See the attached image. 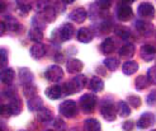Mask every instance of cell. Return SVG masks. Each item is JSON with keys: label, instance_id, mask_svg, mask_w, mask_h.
I'll return each instance as SVG.
<instances>
[{"label": "cell", "instance_id": "obj_1", "mask_svg": "<svg viewBox=\"0 0 156 131\" xmlns=\"http://www.w3.org/2000/svg\"><path fill=\"white\" fill-rule=\"evenodd\" d=\"M79 103H80L81 110H83L85 113H91L93 111L95 110V107H97V104H98V98H97L95 94L88 93V94L81 96Z\"/></svg>", "mask_w": 156, "mask_h": 131}, {"label": "cell", "instance_id": "obj_2", "mask_svg": "<svg viewBox=\"0 0 156 131\" xmlns=\"http://www.w3.org/2000/svg\"><path fill=\"white\" fill-rule=\"evenodd\" d=\"M133 2H121L117 8V17L122 22H127L132 18V8L131 4Z\"/></svg>", "mask_w": 156, "mask_h": 131}, {"label": "cell", "instance_id": "obj_3", "mask_svg": "<svg viewBox=\"0 0 156 131\" xmlns=\"http://www.w3.org/2000/svg\"><path fill=\"white\" fill-rule=\"evenodd\" d=\"M76 112H77V104L75 101L67 99V101H64L60 104V113L62 116L71 118L76 115Z\"/></svg>", "mask_w": 156, "mask_h": 131}, {"label": "cell", "instance_id": "obj_4", "mask_svg": "<svg viewBox=\"0 0 156 131\" xmlns=\"http://www.w3.org/2000/svg\"><path fill=\"white\" fill-rule=\"evenodd\" d=\"M100 113H102L103 118L107 121H114L117 118V111H115L112 102L104 101L100 104Z\"/></svg>", "mask_w": 156, "mask_h": 131}, {"label": "cell", "instance_id": "obj_5", "mask_svg": "<svg viewBox=\"0 0 156 131\" xmlns=\"http://www.w3.org/2000/svg\"><path fill=\"white\" fill-rule=\"evenodd\" d=\"M46 79L52 82V83H58L62 76H64V70L61 69V66L58 65H52L50 66L47 70H46Z\"/></svg>", "mask_w": 156, "mask_h": 131}, {"label": "cell", "instance_id": "obj_6", "mask_svg": "<svg viewBox=\"0 0 156 131\" xmlns=\"http://www.w3.org/2000/svg\"><path fill=\"white\" fill-rule=\"evenodd\" d=\"M155 122H156L155 115L151 113V112H145V113H142V116L138 118V121H137V127L145 130V129H149L150 126L155 125Z\"/></svg>", "mask_w": 156, "mask_h": 131}, {"label": "cell", "instance_id": "obj_7", "mask_svg": "<svg viewBox=\"0 0 156 131\" xmlns=\"http://www.w3.org/2000/svg\"><path fill=\"white\" fill-rule=\"evenodd\" d=\"M74 32H75V29H74V26L71 23H64L58 31V35H60V38L62 41H69L70 38L74 36Z\"/></svg>", "mask_w": 156, "mask_h": 131}, {"label": "cell", "instance_id": "obj_8", "mask_svg": "<svg viewBox=\"0 0 156 131\" xmlns=\"http://www.w3.org/2000/svg\"><path fill=\"white\" fill-rule=\"evenodd\" d=\"M138 14L142 18H152L155 15V8L150 3H142L138 6Z\"/></svg>", "mask_w": 156, "mask_h": 131}, {"label": "cell", "instance_id": "obj_9", "mask_svg": "<svg viewBox=\"0 0 156 131\" xmlns=\"http://www.w3.org/2000/svg\"><path fill=\"white\" fill-rule=\"evenodd\" d=\"M140 55L145 61H151L155 59L156 56V49L151 45H145L141 47V51H140Z\"/></svg>", "mask_w": 156, "mask_h": 131}, {"label": "cell", "instance_id": "obj_10", "mask_svg": "<svg viewBox=\"0 0 156 131\" xmlns=\"http://www.w3.org/2000/svg\"><path fill=\"white\" fill-rule=\"evenodd\" d=\"M83 67H84V64L81 63L80 60H77V59H70L67 61V64H66V69H67V71L70 74L80 73L83 70Z\"/></svg>", "mask_w": 156, "mask_h": 131}, {"label": "cell", "instance_id": "obj_11", "mask_svg": "<svg viewBox=\"0 0 156 131\" xmlns=\"http://www.w3.org/2000/svg\"><path fill=\"white\" fill-rule=\"evenodd\" d=\"M87 84H88V79H87V76H85L84 74L76 75L75 78L71 80V86L74 87L75 93H76V92H80L81 89H84Z\"/></svg>", "mask_w": 156, "mask_h": 131}, {"label": "cell", "instance_id": "obj_12", "mask_svg": "<svg viewBox=\"0 0 156 131\" xmlns=\"http://www.w3.org/2000/svg\"><path fill=\"white\" fill-rule=\"evenodd\" d=\"M29 53L34 60H40L46 55V47L42 43H34L29 50Z\"/></svg>", "mask_w": 156, "mask_h": 131}, {"label": "cell", "instance_id": "obj_13", "mask_svg": "<svg viewBox=\"0 0 156 131\" xmlns=\"http://www.w3.org/2000/svg\"><path fill=\"white\" fill-rule=\"evenodd\" d=\"M88 17V13L84 8H76L71 13H70V19L76 22V23H83Z\"/></svg>", "mask_w": 156, "mask_h": 131}, {"label": "cell", "instance_id": "obj_14", "mask_svg": "<svg viewBox=\"0 0 156 131\" xmlns=\"http://www.w3.org/2000/svg\"><path fill=\"white\" fill-rule=\"evenodd\" d=\"M14 78H15L14 70H13V69H10V67H5V69H3V70L0 71V82L6 84V86L12 84Z\"/></svg>", "mask_w": 156, "mask_h": 131}, {"label": "cell", "instance_id": "obj_15", "mask_svg": "<svg viewBox=\"0 0 156 131\" xmlns=\"http://www.w3.org/2000/svg\"><path fill=\"white\" fill-rule=\"evenodd\" d=\"M41 17L43 18V20L44 22H53L55 19H56V17H57V12H56V9H55L53 6H51V5H46V8L41 12Z\"/></svg>", "mask_w": 156, "mask_h": 131}, {"label": "cell", "instance_id": "obj_16", "mask_svg": "<svg viewBox=\"0 0 156 131\" xmlns=\"http://www.w3.org/2000/svg\"><path fill=\"white\" fill-rule=\"evenodd\" d=\"M18 75H19V80H20V83L23 84V86H27V84H30L33 82V74L27 67L19 69V74Z\"/></svg>", "mask_w": 156, "mask_h": 131}, {"label": "cell", "instance_id": "obj_17", "mask_svg": "<svg viewBox=\"0 0 156 131\" xmlns=\"http://www.w3.org/2000/svg\"><path fill=\"white\" fill-rule=\"evenodd\" d=\"M77 40L81 43H88L93 40V32L89 28H80L77 31Z\"/></svg>", "mask_w": 156, "mask_h": 131}, {"label": "cell", "instance_id": "obj_18", "mask_svg": "<svg viewBox=\"0 0 156 131\" xmlns=\"http://www.w3.org/2000/svg\"><path fill=\"white\" fill-rule=\"evenodd\" d=\"M135 26H136V29L140 33H142V35H150L152 32V24H150L149 22H145V20H136L135 23Z\"/></svg>", "mask_w": 156, "mask_h": 131}, {"label": "cell", "instance_id": "obj_19", "mask_svg": "<svg viewBox=\"0 0 156 131\" xmlns=\"http://www.w3.org/2000/svg\"><path fill=\"white\" fill-rule=\"evenodd\" d=\"M46 96H47L50 99H58L62 97V89L60 86H52L50 88L46 89Z\"/></svg>", "mask_w": 156, "mask_h": 131}, {"label": "cell", "instance_id": "obj_20", "mask_svg": "<svg viewBox=\"0 0 156 131\" xmlns=\"http://www.w3.org/2000/svg\"><path fill=\"white\" fill-rule=\"evenodd\" d=\"M28 108H29L30 111L38 112L41 108H43V101H42V99L38 97V96L30 98V99H28Z\"/></svg>", "mask_w": 156, "mask_h": 131}, {"label": "cell", "instance_id": "obj_21", "mask_svg": "<svg viewBox=\"0 0 156 131\" xmlns=\"http://www.w3.org/2000/svg\"><path fill=\"white\" fill-rule=\"evenodd\" d=\"M114 49H115V43H114V40L113 38H105V40L103 41V43L100 45V50H102V52L103 53H112L113 51H114Z\"/></svg>", "mask_w": 156, "mask_h": 131}, {"label": "cell", "instance_id": "obj_22", "mask_svg": "<svg viewBox=\"0 0 156 131\" xmlns=\"http://www.w3.org/2000/svg\"><path fill=\"white\" fill-rule=\"evenodd\" d=\"M89 87L93 92H102L104 89V82L99 78V76H94L89 82Z\"/></svg>", "mask_w": 156, "mask_h": 131}, {"label": "cell", "instance_id": "obj_23", "mask_svg": "<svg viewBox=\"0 0 156 131\" xmlns=\"http://www.w3.org/2000/svg\"><path fill=\"white\" fill-rule=\"evenodd\" d=\"M118 53H119L121 57H131V56H133L135 55V46L132 43H126L119 49Z\"/></svg>", "mask_w": 156, "mask_h": 131}, {"label": "cell", "instance_id": "obj_24", "mask_svg": "<svg viewBox=\"0 0 156 131\" xmlns=\"http://www.w3.org/2000/svg\"><path fill=\"white\" fill-rule=\"evenodd\" d=\"M9 108H10V112H12V116H17V115H19L20 111H22L20 99L17 98V97H13L10 103H9Z\"/></svg>", "mask_w": 156, "mask_h": 131}, {"label": "cell", "instance_id": "obj_25", "mask_svg": "<svg viewBox=\"0 0 156 131\" xmlns=\"http://www.w3.org/2000/svg\"><path fill=\"white\" fill-rule=\"evenodd\" d=\"M5 27H6L8 31H10V32H18V31L20 29L18 20L14 17H6L5 18Z\"/></svg>", "mask_w": 156, "mask_h": 131}, {"label": "cell", "instance_id": "obj_26", "mask_svg": "<svg viewBox=\"0 0 156 131\" xmlns=\"http://www.w3.org/2000/svg\"><path fill=\"white\" fill-rule=\"evenodd\" d=\"M53 117V115H52V111L48 110V108H46V107H43V108H41L40 111L37 112V118L42 121V122H48L51 121Z\"/></svg>", "mask_w": 156, "mask_h": 131}, {"label": "cell", "instance_id": "obj_27", "mask_svg": "<svg viewBox=\"0 0 156 131\" xmlns=\"http://www.w3.org/2000/svg\"><path fill=\"white\" fill-rule=\"evenodd\" d=\"M122 70L126 75H132L138 70V64L136 63V61H127V63L123 64Z\"/></svg>", "mask_w": 156, "mask_h": 131}, {"label": "cell", "instance_id": "obj_28", "mask_svg": "<svg viewBox=\"0 0 156 131\" xmlns=\"http://www.w3.org/2000/svg\"><path fill=\"white\" fill-rule=\"evenodd\" d=\"M117 113H118L121 117H127V116H129L131 108H129V106L127 104V102L121 101L118 104H117Z\"/></svg>", "mask_w": 156, "mask_h": 131}, {"label": "cell", "instance_id": "obj_29", "mask_svg": "<svg viewBox=\"0 0 156 131\" xmlns=\"http://www.w3.org/2000/svg\"><path fill=\"white\" fill-rule=\"evenodd\" d=\"M87 131H100V124L95 118H88L84 122Z\"/></svg>", "mask_w": 156, "mask_h": 131}, {"label": "cell", "instance_id": "obj_30", "mask_svg": "<svg viewBox=\"0 0 156 131\" xmlns=\"http://www.w3.org/2000/svg\"><path fill=\"white\" fill-rule=\"evenodd\" d=\"M23 93H24V96H26L28 99L33 98V97H36V94H37V87L34 86L33 83L27 84V86H23Z\"/></svg>", "mask_w": 156, "mask_h": 131}, {"label": "cell", "instance_id": "obj_31", "mask_svg": "<svg viewBox=\"0 0 156 131\" xmlns=\"http://www.w3.org/2000/svg\"><path fill=\"white\" fill-rule=\"evenodd\" d=\"M28 37H29L33 42L41 43V41L43 40V33H42V31H38V29L32 28V29H30L29 32H28Z\"/></svg>", "mask_w": 156, "mask_h": 131}, {"label": "cell", "instance_id": "obj_32", "mask_svg": "<svg viewBox=\"0 0 156 131\" xmlns=\"http://www.w3.org/2000/svg\"><path fill=\"white\" fill-rule=\"evenodd\" d=\"M135 84H136V89L142 90V89L147 88V86L150 84V82H149V79H147V76H145V75H140V76H137V78H136Z\"/></svg>", "mask_w": 156, "mask_h": 131}, {"label": "cell", "instance_id": "obj_33", "mask_svg": "<svg viewBox=\"0 0 156 131\" xmlns=\"http://www.w3.org/2000/svg\"><path fill=\"white\" fill-rule=\"evenodd\" d=\"M104 65L105 67L108 69L109 71H114L118 69V65H119V61L118 59H115V57H108L104 60Z\"/></svg>", "mask_w": 156, "mask_h": 131}, {"label": "cell", "instance_id": "obj_34", "mask_svg": "<svg viewBox=\"0 0 156 131\" xmlns=\"http://www.w3.org/2000/svg\"><path fill=\"white\" fill-rule=\"evenodd\" d=\"M30 9H32L30 4L26 3V2H18L17 3V10H18V13L22 15V17H26Z\"/></svg>", "mask_w": 156, "mask_h": 131}, {"label": "cell", "instance_id": "obj_35", "mask_svg": "<svg viewBox=\"0 0 156 131\" xmlns=\"http://www.w3.org/2000/svg\"><path fill=\"white\" fill-rule=\"evenodd\" d=\"M115 33H117V36H119L121 38H123V40H127V38L131 37L129 29L126 28V27H117L115 28Z\"/></svg>", "mask_w": 156, "mask_h": 131}, {"label": "cell", "instance_id": "obj_36", "mask_svg": "<svg viewBox=\"0 0 156 131\" xmlns=\"http://www.w3.org/2000/svg\"><path fill=\"white\" fill-rule=\"evenodd\" d=\"M61 89H62V96H69V94H74L75 93L74 87L71 86V82H67L65 84H62Z\"/></svg>", "mask_w": 156, "mask_h": 131}, {"label": "cell", "instance_id": "obj_37", "mask_svg": "<svg viewBox=\"0 0 156 131\" xmlns=\"http://www.w3.org/2000/svg\"><path fill=\"white\" fill-rule=\"evenodd\" d=\"M32 22H33V28H34V29L42 31V29L46 27L44 20H43V18H42V17H34V18L32 19Z\"/></svg>", "mask_w": 156, "mask_h": 131}, {"label": "cell", "instance_id": "obj_38", "mask_svg": "<svg viewBox=\"0 0 156 131\" xmlns=\"http://www.w3.org/2000/svg\"><path fill=\"white\" fill-rule=\"evenodd\" d=\"M127 102L132 106V107H135V108H138L140 106H141V98L140 97H137V96H128V98H127Z\"/></svg>", "mask_w": 156, "mask_h": 131}, {"label": "cell", "instance_id": "obj_39", "mask_svg": "<svg viewBox=\"0 0 156 131\" xmlns=\"http://www.w3.org/2000/svg\"><path fill=\"white\" fill-rule=\"evenodd\" d=\"M8 64V51L5 49H0V67H4Z\"/></svg>", "mask_w": 156, "mask_h": 131}, {"label": "cell", "instance_id": "obj_40", "mask_svg": "<svg viewBox=\"0 0 156 131\" xmlns=\"http://www.w3.org/2000/svg\"><path fill=\"white\" fill-rule=\"evenodd\" d=\"M147 79H149L150 83L156 84V66L149 69V71H147Z\"/></svg>", "mask_w": 156, "mask_h": 131}, {"label": "cell", "instance_id": "obj_41", "mask_svg": "<svg viewBox=\"0 0 156 131\" xmlns=\"http://www.w3.org/2000/svg\"><path fill=\"white\" fill-rule=\"evenodd\" d=\"M0 116H3V117H9V116H12L9 104H2V106H0Z\"/></svg>", "mask_w": 156, "mask_h": 131}, {"label": "cell", "instance_id": "obj_42", "mask_svg": "<svg viewBox=\"0 0 156 131\" xmlns=\"http://www.w3.org/2000/svg\"><path fill=\"white\" fill-rule=\"evenodd\" d=\"M53 127L56 129V130H58V131H64V130L66 129L65 122L62 121L61 118H56V120L53 121Z\"/></svg>", "mask_w": 156, "mask_h": 131}, {"label": "cell", "instance_id": "obj_43", "mask_svg": "<svg viewBox=\"0 0 156 131\" xmlns=\"http://www.w3.org/2000/svg\"><path fill=\"white\" fill-rule=\"evenodd\" d=\"M97 6L102 8V9H107L111 6V2L109 0H99V2H97Z\"/></svg>", "mask_w": 156, "mask_h": 131}, {"label": "cell", "instance_id": "obj_44", "mask_svg": "<svg viewBox=\"0 0 156 131\" xmlns=\"http://www.w3.org/2000/svg\"><path fill=\"white\" fill-rule=\"evenodd\" d=\"M122 127H123L124 131H132V130H133V127H135V125H133V122H132V121H126Z\"/></svg>", "mask_w": 156, "mask_h": 131}, {"label": "cell", "instance_id": "obj_45", "mask_svg": "<svg viewBox=\"0 0 156 131\" xmlns=\"http://www.w3.org/2000/svg\"><path fill=\"white\" fill-rule=\"evenodd\" d=\"M156 102V90H152L151 94L147 97V103L149 104H154Z\"/></svg>", "mask_w": 156, "mask_h": 131}, {"label": "cell", "instance_id": "obj_46", "mask_svg": "<svg viewBox=\"0 0 156 131\" xmlns=\"http://www.w3.org/2000/svg\"><path fill=\"white\" fill-rule=\"evenodd\" d=\"M6 31V27H5V23L0 20V36H3Z\"/></svg>", "mask_w": 156, "mask_h": 131}, {"label": "cell", "instance_id": "obj_47", "mask_svg": "<svg viewBox=\"0 0 156 131\" xmlns=\"http://www.w3.org/2000/svg\"><path fill=\"white\" fill-rule=\"evenodd\" d=\"M5 9H6V5H5V3L0 2V13H4V12H5Z\"/></svg>", "mask_w": 156, "mask_h": 131}, {"label": "cell", "instance_id": "obj_48", "mask_svg": "<svg viewBox=\"0 0 156 131\" xmlns=\"http://www.w3.org/2000/svg\"><path fill=\"white\" fill-rule=\"evenodd\" d=\"M71 131H79V130H77V129H74V130H71Z\"/></svg>", "mask_w": 156, "mask_h": 131}, {"label": "cell", "instance_id": "obj_49", "mask_svg": "<svg viewBox=\"0 0 156 131\" xmlns=\"http://www.w3.org/2000/svg\"><path fill=\"white\" fill-rule=\"evenodd\" d=\"M46 131H52V130H46Z\"/></svg>", "mask_w": 156, "mask_h": 131}, {"label": "cell", "instance_id": "obj_50", "mask_svg": "<svg viewBox=\"0 0 156 131\" xmlns=\"http://www.w3.org/2000/svg\"><path fill=\"white\" fill-rule=\"evenodd\" d=\"M20 131H24V130H20Z\"/></svg>", "mask_w": 156, "mask_h": 131}, {"label": "cell", "instance_id": "obj_51", "mask_svg": "<svg viewBox=\"0 0 156 131\" xmlns=\"http://www.w3.org/2000/svg\"><path fill=\"white\" fill-rule=\"evenodd\" d=\"M152 131H156V130H152Z\"/></svg>", "mask_w": 156, "mask_h": 131}, {"label": "cell", "instance_id": "obj_52", "mask_svg": "<svg viewBox=\"0 0 156 131\" xmlns=\"http://www.w3.org/2000/svg\"><path fill=\"white\" fill-rule=\"evenodd\" d=\"M0 131H2V130H0Z\"/></svg>", "mask_w": 156, "mask_h": 131}]
</instances>
